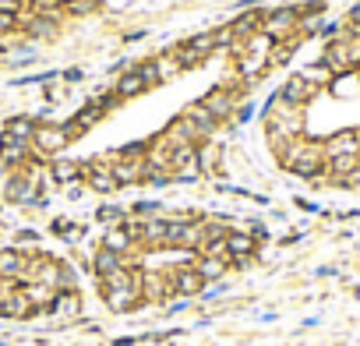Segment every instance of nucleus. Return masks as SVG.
Wrapping results in <instances>:
<instances>
[{
    "label": "nucleus",
    "mask_w": 360,
    "mask_h": 346,
    "mask_svg": "<svg viewBox=\"0 0 360 346\" xmlns=\"http://www.w3.org/2000/svg\"><path fill=\"white\" fill-rule=\"evenodd\" d=\"M202 241H205L202 223H195V219H169V226H166V248L195 251V248H202Z\"/></svg>",
    "instance_id": "1"
},
{
    "label": "nucleus",
    "mask_w": 360,
    "mask_h": 346,
    "mask_svg": "<svg viewBox=\"0 0 360 346\" xmlns=\"http://www.w3.org/2000/svg\"><path fill=\"white\" fill-rule=\"evenodd\" d=\"M68 141H71V134H68V127H60V124H36V131H32V145H36L43 155L60 152Z\"/></svg>",
    "instance_id": "2"
},
{
    "label": "nucleus",
    "mask_w": 360,
    "mask_h": 346,
    "mask_svg": "<svg viewBox=\"0 0 360 346\" xmlns=\"http://www.w3.org/2000/svg\"><path fill=\"white\" fill-rule=\"evenodd\" d=\"M212 50H216V39H212V36H198V39H188V43L180 46L173 57H176L180 71H184V68H195V64H202V60H205Z\"/></svg>",
    "instance_id": "3"
},
{
    "label": "nucleus",
    "mask_w": 360,
    "mask_h": 346,
    "mask_svg": "<svg viewBox=\"0 0 360 346\" xmlns=\"http://www.w3.org/2000/svg\"><path fill=\"white\" fill-rule=\"evenodd\" d=\"M297 22H300V11L297 8H279V11H272L265 22H262V32L269 36V39H283L286 32H293L297 29Z\"/></svg>",
    "instance_id": "4"
},
{
    "label": "nucleus",
    "mask_w": 360,
    "mask_h": 346,
    "mask_svg": "<svg viewBox=\"0 0 360 346\" xmlns=\"http://www.w3.org/2000/svg\"><path fill=\"white\" fill-rule=\"evenodd\" d=\"M110 169H113L117 184H138V181H145V155H124L120 152L110 162Z\"/></svg>",
    "instance_id": "5"
},
{
    "label": "nucleus",
    "mask_w": 360,
    "mask_h": 346,
    "mask_svg": "<svg viewBox=\"0 0 360 346\" xmlns=\"http://www.w3.org/2000/svg\"><path fill=\"white\" fill-rule=\"evenodd\" d=\"M314 92H318V85H314L307 75H293V78L279 89V99L290 103V106H304V103L314 99Z\"/></svg>",
    "instance_id": "6"
},
{
    "label": "nucleus",
    "mask_w": 360,
    "mask_h": 346,
    "mask_svg": "<svg viewBox=\"0 0 360 346\" xmlns=\"http://www.w3.org/2000/svg\"><path fill=\"white\" fill-rule=\"evenodd\" d=\"M106 110H110V99H92L85 110H78L75 117H71V124H68V134L75 138V134H82V131H89L92 124H99L103 117H106Z\"/></svg>",
    "instance_id": "7"
},
{
    "label": "nucleus",
    "mask_w": 360,
    "mask_h": 346,
    "mask_svg": "<svg viewBox=\"0 0 360 346\" xmlns=\"http://www.w3.org/2000/svg\"><path fill=\"white\" fill-rule=\"evenodd\" d=\"M85 177H89V188H92V191H99V195H110V191H117V188H120L106 159H96V162H89Z\"/></svg>",
    "instance_id": "8"
},
{
    "label": "nucleus",
    "mask_w": 360,
    "mask_h": 346,
    "mask_svg": "<svg viewBox=\"0 0 360 346\" xmlns=\"http://www.w3.org/2000/svg\"><path fill=\"white\" fill-rule=\"evenodd\" d=\"M321 148H325V159H335V155H360V131H339V134H332Z\"/></svg>",
    "instance_id": "9"
},
{
    "label": "nucleus",
    "mask_w": 360,
    "mask_h": 346,
    "mask_svg": "<svg viewBox=\"0 0 360 346\" xmlns=\"http://www.w3.org/2000/svg\"><path fill=\"white\" fill-rule=\"evenodd\" d=\"M169 279H173V293H180V297H198V293L205 290V279L198 276V269H195V265L176 269Z\"/></svg>",
    "instance_id": "10"
},
{
    "label": "nucleus",
    "mask_w": 360,
    "mask_h": 346,
    "mask_svg": "<svg viewBox=\"0 0 360 346\" xmlns=\"http://www.w3.org/2000/svg\"><path fill=\"white\" fill-rule=\"evenodd\" d=\"M0 314H4V318H32L36 307H32V300H29L25 290H8L4 293V304H0Z\"/></svg>",
    "instance_id": "11"
},
{
    "label": "nucleus",
    "mask_w": 360,
    "mask_h": 346,
    "mask_svg": "<svg viewBox=\"0 0 360 346\" xmlns=\"http://www.w3.org/2000/svg\"><path fill=\"white\" fill-rule=\"evenodd\" d=\"M8 198L18 202V205L39 202V181H32V177H8Z\"/></svg>",
    "instance_id": "12"
},
{
    "label": "nucleus",
    "mask_w": 360,
    "mask_h": 346,
    "mask_svg": "<svg viewBox=\"0 0 360 346\" xmlns=\"http://www.w3.org/2000/svg\"><path fill=\"white\" fill-rule=\"evenodd\" d=\"M233 103H237V96H233L230 89H212V92L202 99V106H205L216 120H226V117L233 113Z\"/></svg>",
    "instance_id": "13"
},
{
    "label": "nucleus",
    "mask_w": 360,
    "mask_h": 346,
    "mask_svg": "<svg viewBox=\"0 0 360 346\" xmlns=\"http://www.w3.org/2000/svg\"><path fill=\"white\" fill-rule=\"evenodd\" d=\"M92 269H96V276H99V279H106V276H113V272L127 269V255L110 251V248H99V251H96V258H92Z\"/></svg>",
    "instance_id": "14"
},
{
    "label": "nucleus",
    "mask_w": 360,
    "mask_h": 346,
    "mask_svg": "<svg viewBox=\"0 0 360 346\" xmlns=\"http://www.w3.org/2000/svg\"><path fill=\"white\" fill-rule=\"evenodd\" d=\"M25 269H29V258L22 251H15V248L0 251V279H22Z\"/></svg>",
    "instance_id": "15"
},
{
    "label": "nucleus",
    "mask_w": 360,
    "mask_h": 346,
    "mask_svg": "<svg viewBox=\"0 0 360 346\" xmlns=\"http://www.w3.org/2000/svg\"><path fill=\"white\" fill-rule=\"evenodd\" d=\"M78 311H82V297H78L75 290H60L57 300H53V307H50V314H53L57 321H68V318H75Z\"/></svg>",
    "instance_id": "16"
},
{
    "label": "nucleus",
    "mask_w": 360,
    "mask_h": 346,
    "mask_svg": "<svg viewBox=\"0 0 360 346\" xmlns=\"http://www.w3.org/2000/svg\"><path fill=\"white\" fill-rule=\"evenodd\" d=\"M0 159H4L8 166L25 162V159H29V141H18V138H11V134H0Z\"/></svg>",
    "instance_id": "17"
},
{
    "label": "nucleus",
    "mask_w": 360,
    "mask_h": 346,
    "mask_svg": "<svg viewBox=\"0 0 360 346\" xmlns=\"http://www.w3.org/2000/svg\"><path fill=\"white\" fill-rule=\"evenodd\" d=\"M226 255L230 262H244L255 255V237L251 233H226Z\"/></svg>",
    "instance_id": "18"
},
{
    "label": "nucleus",
    "mask_w": 360,
    "mask_h": 346,
    "mask_svg": "<svg viewBox=\"0 0 360 346\" xmlns=\"http://www.w3.org/2000/svg\"><path fill=\"white\" fill-rule=\"evenodd\" d=\"M226 265H230V258H216V255H202V258L195 262V269H198V276H202L205 283L223 279V276H226Z\"/></svg>",
    "instance_id": "19"
},
{
    "label": "nucleus",
    "mask_w": 360,
    "mask_h": 346,
    "mask_svg": "<svg viewBox=\"0 0 360 346\" xmlns=\"http://www.w3.org/2000/svg\"><path fill=\"white\" fill-rule=\"evenodd\" d=\"M184 117H188V120H191V124L198 127V134H202V138H209V134H212V131L219 127V120H216V117H212V113H209V110H205L202 103L188 106V113H184Z\"/></svg>",
    "instance_id": "20"
},
{
    "label": "nucleus",
    "mask_w": 360,
    "mask_h": 346,
    "mask_svg": "<svg viewBox=\"0 0 360 346\" xmlns=\"http://www.w3.org/2000/svg\"><path fill=\"white\" fill-rule=\"evenodd\" d=\"M145 89H148V82H145V75H141V71L134 68V71H127V75H124V78L117 82V89H113V92H117L120 99H131V96L145 92Z\"/></svg>",
    "instance_id": "21"
},
{
    "label": "nucleus",
    "mask_w": 360,
    "mask_h": 346,
    "mask_svg": "<svg viewBox=\"0 0 360 346\" xmlns=\"http://www.w3.org/2000/svg\"><path fill=\"white\" fill-rule=\"evenodd\" d=\"M25 293H29V300H32V307H36V311H50L60 290H53V286H43V283H29V290H25Z\"/></svg>",
    "instance_id": "22"
},
{
    "label": "nucleus",
    "mask_w": 360,
    "mask_h": 346,
    "mask_svg": "<svg viewBox=\"0 0 360 346\" xmlns=\"http://www.w3.org/2000/svg\"><path fill=\"white\" fill-rule=\"evenodd\" d=\"M325 166L335 173V177H349V173H356V166H360V155H335Z\"/></svg>",
    "instance_id": "23"
},
{
    "label": "nucleus",
    "mask_w": 360,
    "mask_h": 346,
    "mask_svg": "<svg viewBox=\"0 0 360 346\" xmlns=\"http://www.w3.org/2000/svg\"><path fill=\"white\" fill-rule=\"evenodd\" d=\"M32 131H36V124H32L29 117H15V120L4 127V134H11V138H18V141H32Z\"/></svg>",
    "instance_id": "24"
},
{
    "label": "nucleus",
    "mask_w": 360,
    "mask_h": 346,
    "mask_svg": "<svg viewBox=\"0 0 360 346\" xmlns=\"http://www.w3.org/2000/svg\"><path fill=\"white\" fill-rule=\"evenodd\" d=\"M103 248L127 255V251L134 248V241H131V233H127V230H110V233H106V244H103Z\"/></svg>",
    "instance_id": "25"
},
{
    "label": "nucleus",
    "mask_w": 360,
    "mask_h": 346,
    "mask_svg": "<svg viewBox=\"0 0 360 346\" xmlns=\"http://www.w3.org/2000/svg\"><path fill=\"white\" fill-rule=\"evenodd\" d=\"M78 173H82V169H78L75 162H68V159H60V162H53V177H57V181H75V177H78Z\"/></svg>",
    "instance_id": "26"
},
{
    "label": "nucleus",
    "mask_w": 360,
    "mask_h": 346,
    "mask_svg": "<svg viewBox=\"0 0 360 346\" xmlns=\"http://www.w3.org/2000/svg\"><path fill=\"white\" fill-rule=\"evenodd\" d=\"M92 4H96V0H68V8H71L75 15H85V11H92Z\"/></svg>",
    "instance_id": "27"
},
{
    "label": "nucleus",
    "mask_w": 360,
    "mask_h": 346,
    "mask_svg": "<svg viewBox=\"0 0 360 346\" xmlns=\"http://www.w3.org/2000/svg\"><path fill=\"white\" fill-rule=\"evenodd\" d=\"M15 25V15L11 11H0V29H11Z\"/></svg>",
    "instance_id": "28"
}]
</instances>
